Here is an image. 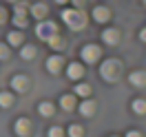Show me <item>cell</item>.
Returning <instances> with one entry per match:
<instances>
[{
  "label": "cell",
  "mask_w": 146,
  "mask_h": 137,
  "mask_svg": "<svg viewBox=\"0 0 146 137\" xmlns=\"http://www.w3.org/2000/svg\"><path fill=\"white\" fill-rule=\"evenodd\" d=\"M100 55H102V51H100L98 44H86L82 49V60L89 62V64H95L98 60H100Z\"/></svg>",
  "instance_id": "277c9868"
},
{
  "label": "cell",
  "mask_w": 146,
  "mask_h": 137,
  "mask_svg": "<svg viewBox=\"0 0 146 137\" xmlns=\"http://www.w3.org/2000/svg\"><path fill=\"white\" fill-rule=\"evenodd\" d=\"M144 5H146V0H144Z\"/></svg>",
  "instance_id": "d6a6232c"
},
{
  "label": "cell",
  "mask_w": 146,
  "mask_h": 137,
  "mask_svg": "<svg viewBox=\"0 0 146 137\" xmlns=\"http://www.w3.org/2000/svg\"><path fill=\"white\" fill-rule=\"evenodd\" d=\"M113 137H115V135H113Z\"/></svg>",
  "instance_id": "836d02e7"
},
{
  "label": "cell",
  "mask_w": 146,
  "mask_h": 137,
  "mask_svg": "<svg viewBox=\"0 0 146 137\" xmlns=\"http://www.w3.org/2000/svg\"><path fill=\"white\" fill-rule=\"evenodd\" d=\"M60 106H62L64 111L75 109V97H73V95H62V97H60Z\"/></svg>",
  "instance_id": "9a60e30c"
},
{
  "label": "cell",
  "mask_w": 146,
  "mask_h": 137,
  "mask_svg": "<svg viewBox=\"0 0 146 137\" xmlns=\"http://www.w3.org/2000/svg\"><path fill=\"white\" fill-rule=\"evenodd\" d=\"M31 13H33V18H44L46 13H49V9H46V5H42V2H38V5H33L31 7Z\"/></svg>",
  "instance_id": "5bb4252c"
},
{
  "label": "cell",
  "mask_w": 146,
  "mask_h": 137,
  "mask_svg": "<svg viewBox=\"0 0 146 137\" xmlns=\"http://www.w3.org/2000/svg\"><path fill=\"white\" fill-rule=\"evenodd\" d=\"M13 24H16L18 29H25V27H27V18H25V16H18V13H13Z\"/></svg>",
  "instance_id": "44dd1931"
},
{
  "label": "cell",
  "mask_w": 146,
  "mask_h": 137,
  "mask_svg": "<svg viewBox=\"0 0 146 137\" xmlns=\"http://www.w3.org/2000/svg\"><path fill=\"white\" fill-rule=\"evenodd\" d=\"M62 22L73 31H80L86 27V16L80 9H64L62 11Z\"/></svg>",
  "instance_id": "6da1fadb"
},
{
  "label": "cell",
  "mask_w": 146,
  "mask_h": 137,
  "mask_svg": "<svg viewBox=\"0 0 146 137\" xmlns=\"http://www.w3.org/2000/svg\"><path fill=\"white\" fill-rule=\"evenodd\" d=\"M7 40H9V44L18 46V44H22V33L20 31H11L9 36H7Z\"/></svg>",
  "instance_id": "e0dca14e"
},
{
  "label": "cell",
  "mask_w": 146,
  "mask_h": 137,
  "mask_svg": "<svg viewBox=\"0 0 146 137\" xmlns=\"http://www.w3.org/2000/svg\"><path fill=\"white\" fill-rule=\"evenodd\" d=\"M82 135H84L82 126H78V124H73V126L69 128V137H82Z\"/></svg>",
  "instance_id": "7402d4cb"
},
{
  "label": "cell",
  "mask_w": 146,
  "mask_h": 137,
  "mask_svg": "<svg viewBox=\"0 0 146 137\" xmlns=\"http://www.w3.org/2000/svg\"><path fill=\"white\" fill-rule=\"evenodd\" d=\"M78 109H80V113H82V115L91 117L93 113H95V109H98V104H95L93 100H89V97H84V102L80 104V106H78Z\"/></svg>",
  "instance_id": "52a82bcc"
},
{
  "label": "cell",
  "mask_w": 146,
  "mask_h": 137,
  "mask_svg": "<svg viewBox=\"0 0 146 137\" xmlns=\"http://www.w3.org/2000/svg\"><path fill=\"white\" fill-rule=\"evenodd\" d=\"M71 2H73V5H75V9H78V7H82V5H84V2H86V0H71Z\"/></svg>",
  "instance_id": "f1b7e54d"
},
{
  "label": "cell",
  "mask_w": 146,
  "mask_h": 137,
  "mask_svg": "<svg viewBox=\"0 0 146 137\" xmlns=\"http://www.w3.org/2000/svg\"><path fill=\"white\" fill-rule=\"evenodd\" d=\"M5 20H7V11H5V9H2V7H0V24H2Z\"/></svg>",
  "instance_id": "4316f807"
},
{
  "label": "cell",
  "mask_w": 146,
  "mask_h": 137,
  "mask_svg": "<svg viewBox=\"0 0 146 137\" xmlns=\"http://www.w3.org/2000/svg\"><path fill=\"white\" fill-rule=\"evenodd\" d=\"M66 75L71 77V80H80L84 75V69H82V64H78V62H71L69 64V69H66Z\"/></svg>",
  "instance_id": "9c48e42d"
},
{
  "label": "cell",
  "mask_w": 146,
  "mask_h": 137,
  "mask_svg": "<svg viewBox=\"0 0 146 137\" xmlns=\"http://www.w3.org/2000/svg\"><path fill=\"white\" fill-rule=\"evenodd\" d=\"M102 38H104V42H106V44H117V42H119L117 29H106V31L102 33Z\"/></svg>",
  "instance_id": "7c38bea8"
},
{
  "label": "cell",
  "mask_w": 146,
  "mask_h": 137,
  "mask_svg": "<svg viewBox=\"0 0 146 137\" xmlns=\"http://www.w3.org/2000/svg\"><path fill=\"white\" fill-rule=\"evenodd\" d=\"M11 104H13V95L11 93H0V106L2 109H11Z\"/></svg>",
  "instance_id": "2e32d148"
},
{
  "label": "cell",
  "mask_w": 146,
  "mask_h": 137,
  "mask_svg": "<svg viewBox=\"0 0 146 137\" xmlns=\"http://www.w3.org/2000/svg\"><path fill=\"white\" fill-rule=\"evenodd\" d=\"M36 36L40 40H44L49 42L53 36H58V27H55V22H49V20H40V24L36 27Z\"/></svg>",
  "instance_id": "7a4b0ae2"
},
{
  "label": "cell",
  "mask_w": 146,
  "mask_h": 137,
  "mask_svg": "<svg viewBox=\"0 0 146 137\" xmlns=\"http://www.w3.org/2000/svg\"><path fill=\"white\" fill-rule=\"evenodd\" d=\"M9 2H18V0H9Z\"/></svg>",
  "instance_id": "1f68e13d"
},
{
  "label": "cell",
  "mask_w": 146,
  "mask_h": 137,
  "mask_svg": "<svg viewBox=\"0 0 146 137\" xmlns=\"http://www.w3.org/2000/svg\"><path fill=\"white\" fill-rule=\"evenodd\" d=\"M29 133H31V122H29L27 117H20L18 122H16V135L27 137Z\"/></svg>",
  "instance_id": "5b68a950"
},
{
  "label": "cell",
  "mask_w": 146,
  "mask_h": 137,
  "mask_svg": "<svg viewBox=\"0 0 146 137\" xmlns=\"http://www.w3.org/2000/svg\"><path fill=\"white\" fill-rule=\"evenodd\" d=\"M53 104H51V102H40V104H38V113H40V115H42V117H51V115H53Z\"/></svg>",
  "instance_id": "4fadbf2b"
},
{
  "label": "cell",
  "mask_w": 146,
  "mask_h": 137,
  "mask_svg": "<svg viewBox=\"0 0 146 137\" xmlns=\"http://www.w3.org/2000/svg\"><path fill=\"white\" fill-rule=\"evenodd\" d=\"M11 89H16L18 93H25L29 89V80L25 77V75H16V77L11 80Z\"/></svg>",
  "instance_id": "8992f818"
},
{
  "label": "cell",
  "mask_w": 146,
  "mask_h": 137,
  "mask_svg": "<svg viewBox=\"0 0 146 137\" xmlns=\"http://www.w3.org/2000/svg\"><path fill=\"white\" fill-rule=\"evenodd\" d=\"M7 58H9V46L0 42V60H7Z\"/></svg>",
  "instance_id": "484cf974"
},
{
  "label": "cell",
  "mask_w": 146,
  "mask_h": 137,
  "mask_svg": "<svg viewBox=\"0 0 146 137\" xmlns=\"http://www.w3.org/2000/svg\"><path fill=\"white\" fill-rule=\"evenodd\" d=\"M16 13L18 16H27V5L25 2H16Z\"/></svg>",
  "instance_id": "d4e9b609"
},
{
  "label": "cell",
  "mask_w": 146,
  "mask_h": 137,
  "mask_svg": "<svg viewBox=\"0 0 146 137\" xmlns=\"http://www.w3.org/2000/svg\"><path fill=\"white\" fill-rule=\"evenodd\" d=\"M75 93H78L80 97H89V95H91V86H89V84H78V86H75Z\"/></svg>",
  "instance_id": "ac0fdd59"
},
{
  "label": "cell",
  "mask_w": 146,
  "mask_h": 137,
  "mask_svg": "<svg viewBox=\"0 0 146 137\" xmlns=\"http://www.w3.org/2000/svg\"><path fill=\"white\" fill-rule=\"evenodd\" d=\"M49 44H51V49H62L64 42H62V38H60V36H53L51 40H49Z\"/></svg>",
  "instance_id": "603a6c76"
},
{
  "label": "cell",
  "mask_w": 146,
  "mask_h": 137,
  "mask_svg": "<svg viewBox=\"0 0 146 137\" xmlns=\"http://www.w3.org/2000/svg\"><path fill=\"white\" fill-rule=\"evenodd\" d=\"M46 69H49V73H60V69H62V58H60V55H51V58L46 60Z\"/></svg>",
  "instance_id": "30bf717a"
},
{
  "label": "cell",
  "mask_w": 146,
  "mask_h": 137,
  "mask_svg": "<svg viewBox=\"0 0 146 137\" xmlns=\"http://www.w3.org/2000/svg\"><path fill=\"white\" fill-rule=\"evenodd\" d=\"M49 137H64V130L60 126H53L51 130H49Z\"/></svg>",
  "instance_id": "cb8c5ba5"
},
{
  "label": "cell",
  "mask_w": 146,
  "mask_h": 137,
  "mask_svg": "<svg viewBox=\"0 0 146 137\" xmlns=\"http://www.w3.org/2000/svg\"><path fill=\"white\" fill-rule=\"evenodd\" d=\"M22 58H25V60H31V58H33V55H36V46H31V44H27L25 46V49H22Z\"/></svg>",
  "instance_id": "ffe728a7"
},
{
  "label": "cell",
  "mask_w": 146,
  "mask_h": 137,
  "mask_svg": "<svg viewBox=\"0 0 146 137\" xmlns=\"http://www.w3.org/2000/svg\"><path fill=\"white\" fill-rule=\"evenodd\" d=\"M133 111H135L137 115H144L146 113V100H135L133 102Z\"/></svg>",
  "instance_id": "d6986e66"
},
{
  "label": "cell",
  "mask_w": 146,
  "mask_h": 137,
  "mask_svg": "<svg viewBox=\"0 0 146 137\" xmlns=\"http://www.w3.org/2000/svg\"><path fill=\"white\" fill-rule=\"evenodd\" d=\"M128 82L133 86H146V71H133L128 75Z\"/></svg>",
  "instance_id": "ba28073f"
},
{
  "label": "cell",
  "mask_w": 146,
  "mask_h": 137,
  "mask_svg": "<svg viewBox=\"0 0 146 137\" xmlns=\"http://www.w3.org/2000/svg\"><path fill=\"white\" fill-rule=\"evenodd\" d=\"M55 2H58V5H64V2H69V0H55Z\"/></svg>",
  "instance_id": "4dcf8cb0"
},
{
  "label": "cell",
  "mask_w": 146,
  "mask_h": 137,
  "mask_svg": "<svg viewBox=\"0 0 146 137\" xmlns=\"http://www.w3.org/2000/svg\"><path fill=\"white\" fill-rule=\"evenodd\" d=\"M139 38H142V40L146 42V29H142V31H139Z\"/></svg>",
  "instance_id": "f546056e"
},
{
  "label": "cell",
  "mask_w": 146,
  "mask_h": 137,
  "mask_svg": "<svg viewBox=\"0 0 146 137\" xmlns=\"http://www.w3.org/2000/svg\"><path fill=\"white\" fill-rule=\"evenodd\" d=\"M93 18H95V22H106L111 18V11L106 7H95L93 9Z\"/></svg>",
  "instance_id": "8fae6325"
},
{
  "label": "cell",
  "mask_w": 146,
  "mask_h": 137,
  "mask_svg": "<svg viewBox=\"0 0 146 137\" xmlns=\"http://www.w3.org/2000/svg\"><path fill=\"white\" fill-rule=\"evenodd\" d=\"M126 137H142V133H137V130H128Z\"/></svg>",
  "instance_id": "83f0119b"
},
{
  "label": "cell",
  "mask_w": 146,
  "mask_h": 137,
  "mask_svg": "<svg viewBox=\"0 0 146 137\" xmlns=\"http://www.w3.org/2000/svg\"><path fill=\"white\" fill-rule=\"evenodd\" d=\"M100 73H102V77H104L106 82L117 80V75H119V62H117V60H106V62H102Z\"/></svg>",
  "instance_id": "3957f363"
}]
</instances>
